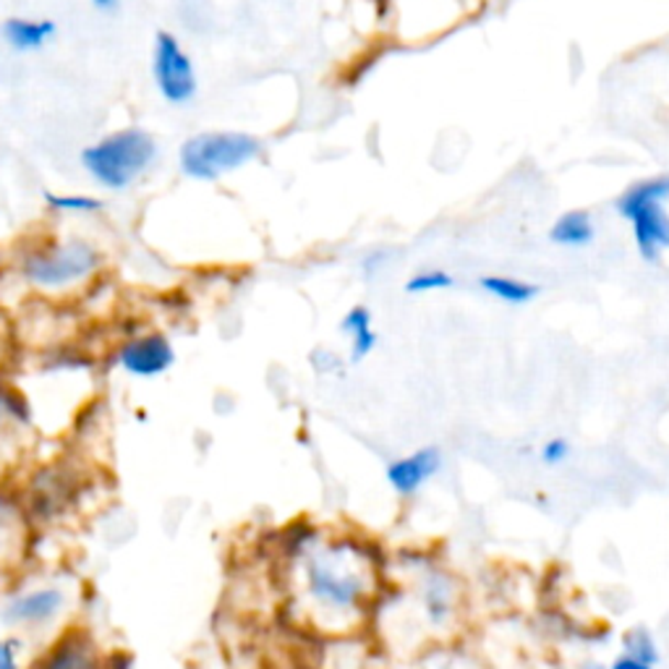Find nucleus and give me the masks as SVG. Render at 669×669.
I'll list each match as a JSON object with an SVG mask.
<instances>
[{"mask_svg":"<svg viewBox=\"0 0 669 669\" xmlns=\"http://www.w3.org/2000/svg\"><path fill=\"white\" fill-rule=\"evenodd\" d=\"M105 267V252L94 241L81 236L45 238L26 246L16 261L19 278L32 291L51 296H68L89 286Z\"/></svg>","mask_w":669,"mask_h":669,"instance_id":"20e7f679","label":"nucleus"},{"mask_svg":"<svg viewBox=\"0 0 669 669\" xmlns=\"http://www.w3.org/2000/svg\"><path fill=\"white\" fill-rule=\"evenodd\" d=\"M549 238L560 246H586L594 238V225H591V218L586 212H568L551 227Z\"/></svg>","mask_w":669,"mask_h":669,"instance_id":"2eb2a0df","label":"nucleus"},{"mask_svg":"<svg viewBox=\"0 0 669 669\" xmlns=\"http://www.w3.org/2000/svg\"><path fill=\"white\" fill-rule=\"evenodd\" d=\"M669 199V176L648 178L633 186L627 194L617 199V210L631 220L638 252L646 261H657L659 254L669 248V215L665 202Z\"/></svg>","mask_w":669,"mask_h":669,"instance_id":"0eeeda50","label":"nucleus"},{"mask_svg":"<svg viewBox=\"0 0 669 669\" xmlns=\"http://www.w3.org/2000/svg\"><path fill=\"white\" fill-rule=\"evenodd\" d=\"M43 199L47 210L58 212V215H94V212L105 210L102 199L89 194H53V191H45Z\"/></svg>","mask_w":669,"mask_h":669,"instance_id":"f3484780","label":"nucleus"},{"mask_svg":"<svg viewBox=\"0 0 669 669\" xmlns=\"http://www.w3.org/2000/svg\"><path fill=\"white\" fill-rule=\"evenodd\" d=\"M606 669H654V667H648V665H644V661L627 657V654H620V657L612 661V665Z\"/></svg>","mask_w":669,"mask_h":669,"instance_id":"b1692460","label":"nucleus"},{"mask_svg":"<svg viewBox=\"0 0 669 669\" xmlns=\"http://www.w3.org/2000/svg\"><path fill=\"white\" fill-rule=\"evenodd\" d=\"M341 327L346 330V333L354 335V361H361V358L367 356L369 350L375 348V343H377V335L371 333V314H369V309H364V306L350 309L348 316H346V320H343Z\"/></svg>","mask_w":669,"mask_h":669,"instance_id":"dca6fc26","label":"nucleus"},{"mask_svg":"<svg viewBox=\"0 0 669 669\" xmlns=\"http://www.w3.org/2000/svg\"><path fill=\"white\" fill-rule=\"evenodd\" d=\"M92 3H94V9H100V11H113L121 0H92Z\"/></svg>","mask_w":669,"mask_h":669,"instance_id":"a878e982","label":"nucleus"},{"mask_svg":"<svg viewBox=\"0 0 669 669\" xmlns=\"http://www.w3.org/2000/svg\"><path fill=\"white\" fill-rule=\"evenodd\" d=\"M583 669H604V667H599V665H591V667H583Z\"/></svg>","mask_w":669,"mask_h":669,"instance_id":"bb28decb","label":"nucleus"},{"mask_svg":"<svg viewBox=\"0 0 669 669\" xmlns=\"http://www.w3.org/2000/svg\"><path fill=\"white\" fill-rule=\"evenodd\" d=\"M34 651L24 640L0 633V669H30Z\"/></svg>","mask_w":669,"mask_h":669,"instance_id":"aec40b11","label":"nucleus"},{"mask_svg":"<svg viewBox=\"0 0 669 669\" xmlns=\"http://www.w3.org/2000/svg\"><path fill=\"white\" fill-rule=\"evenodd\" d=\"M155 160V136L140 126L110 131L81 152V168L108 191H126L147 174Z\"/></svg>","mask_w":669,"mask_h":669,"instance_id":"39448f33","label":"nucleus"},{"mask_svg":"<svg viewBox=\"0 0 669 669\" xmlns=\"http://www.w3.org/2000/svg\"><path fill=\"white\" fill-rule=\"evenodd\" d=\"M81 596L85 586L64 568L19 572L0 591V633L37 654L76 623Z\"/></svg>","mask_w":669,"mask_h":669,"instance_id":"7ed1b4c3","label":"nucleus"},{"mask_svg":"<svg viewBox=\"0 0 669 669\" xmlns=\"http://www.w3.org/2000/svg\"><path fill=\"white\" fill-rule=\"evenodd\" d=\"M568 455H570V445H568V439H562V437L549 439V443L542 447V460L547 466H560L562 460H568Z\"/></svg>","mask_w":669,"mask_h":669,"instance_id":"5701e85b","label":"nucleus"},{"mask_svg":"<svg viewBox=\"0 0 669 669\" xmlns=\"http://www.w3.org/2000/svg\"><path fill=\"white\" fill-rule=\"evenodd\" d=\"M5 350H9V337H5L3 327H0V369H3L5 364Z\"/></svg>","mask_w":669,"mask_h":669,"instance_id":"393cba45","label":"nucleus"},{"mask_svg":"<svg viewBox=\"0 0 669 669\" xmlns=\"http://www.w3.org/2000/svg\"><path fill=\"white\" fill-rule=\"evenodd\" d=\"M439 468H443V455H439L437 447H422V450L392 460L384 476H388V484L395 489L400 497H411L416 494L426 481L434 479Z\"/></svg>","mask_w":669,"mask_h":669,"instance_id":"ddd939ff","label":"nucleus"},{"mask_svg":"<svg viewBox=\"0 0 669 669\" xmlns=\"http://www.w3.org/2000/svg\"><path fill=\"white\" fill-rule=\"evenodd\" d=\"M453 278L447 272H422L409 280L405 291L409 293H424V291H439V288H450Z\"/></svg>","mask_w":669,"mask_h":669,"instance_id":"4be33fe9","label":"nucleus"},{"mask_svg":"<svg viewBox=\"0 0 669 669\" xmlns=\"http://www.w3.org/2000/svg\"><path fill=\"white\" fill-rule=\"evenodd\" d=\"M395 570L403 578L398 583L388 578L371 623H379L390 644L403 651L447 644L464 620V583L450 568L424 557L395 562Z\"/></svg>","mask_w":669,"mask_h":669,"instance_id":"f03ea898","label":"nucleus"},{"mask_svg":"<svg viewBox=\"0 0 669 669\" xmlns=\"http://www.w3.org/2000/svg\"><path fill=\"white\" fill-rule=\"evenodd\" d=\"M37 526L16 484L0 487V578L11 581L32 560Z\"/></svg>","mask_w":669,"mask_h":669,"instance_id":"1a4fd4ad","label":"nucleus"},{"mask_svg":"<svg viewBox=\"0 0 669 669\" xmlns=\"http://www.w3.org/2000/svg\"><path fill=\"white\" fill-rule=\"evenodd\" d=\"M388 560L375 542L335 531H291L282 547V591L296 623L324 638H348L375 620Z\"/></svg>","mask_w":669,"mask_h":669,"instance_id":"f257e3e1","label":"nucleus"},{"mask_svg":"<svg viewBox=\"0 0 669 669\" xmlns=\"http://www.w3.org/2000/svg\"><path fill=\"white\" fill-rule=\"evenodd\" d=\"M30 669H113L100 640L81 625H71L34 654Z\"/></svg>","mask_w":669,"mask_h":669,"instance_id":"9b49d317","label":"nucleus"},{"mask_svg":"<svg viewBox=\"0 0 669 669\" xmlns=\"http://www.w3.org/2000/svg\"><path fill=\"white\" fill-rule=\"evenodd\" d=\"M152 79L168 105H186L197 98V68L186 53L181 40L170 32H160L152 47Z\"/></svg>","mask_w":669,"mask_h":669,"instance_id":"9d476101","label":"nucleus"},{"mask_svg":"<svg viewBox=\"0 0 669 669\" xmlns=\"http://www.w3.org/2000/svg\"><path fill=\"white\" fill-rule=\"evenodd\" d=\"M424 669H484L468 651H460L455 646H437V651L430 654Z\"/></svg>","mask_w":669,"mask_h":669,"instance_id":"412c9836","label":"nucleus"},{"mask_svg":"<svg viewBox=\"0 0 669 669\" xmlns=\"http://www.w3.org/2000/svg\"><path fill=\"white\" fill-rule=\"evenodd\" d=\"M481 288L505 303H526L536 296V288L528 286V282H521L513 278H497V275L481 280Z\"/></svg>","mask_w":669,"mask_h":669,"instance_id":"6ab92c4d","label":"nucleus"},{"mask_svg":"<svg viewBox=\"0 0 669 669\" xmlns=\"http://www.w3.org/2000/svg\"><path fill=\"white\" fill-rule=\"evenodd\" d=\"M623 654L644 661L648 667L659 665V646L646 627H631L623 636Z\"/></svg>","mask_w":669,"mask_h":669,"instance_id":"a211bd4d","label":"nucleus"},{"mask_svg":"<svg viewBox=\"0 0 669 669\" xmlns=\"http://www.w3.org/2000/svg\"><path fill=\"white\" fill-rule=\"evenodd\" d=\"M34 450V411L19 384L0 377V487L13 484Z\"/></svg>","mask_w":669,"mask_h":669,"instance_id":"6e6552de","label":"nucleus"},{"mask_svg":"<svg viewBox=\"0 0 669 669\" xmlns=\"http://www.w3.org/2000/svg\"><path fill=\"white\" fill-rule=\"evenodd\" d=\"M58 32V26L51 19H24V16H13L3 24L0 30V37L3 43L11 47L13 53H34L43 51V47L51 43Z\"/></svg>","mask_w":669,"mask_h":669,"instance_id":"4468645a","label":"nucleus"},{"mask_svg":"<svg viewBox=\"0 0 669 669\" xmlns=\"http://www.w3.org/2000/svg\"><path fill=\"white\" fill-rule=\"evenodd\" d=\"M115 364L136 379H155L174 367L176 348L168 335L149 330V333L126 337L115 350Z\"/></svg>","mask_w":669,"mask_h":669,"instance_id":"f8f14e48","label":"nucleus"},{"mask_svg":"<svg viewBox=\"0 0 669 669\" xmlns=\"http://www.w3.org/2000/svg\"><path fill=\"white\" fill-rule=\"evenodd\" d=\"M261 142L241 131H202L178 149V168L191 181H218L225 174L257 160Z\"/></svg>","mask_w":669,"mask_h":669,"instance_id":"423d86ee","label":"nucleus"}]
</instances>
